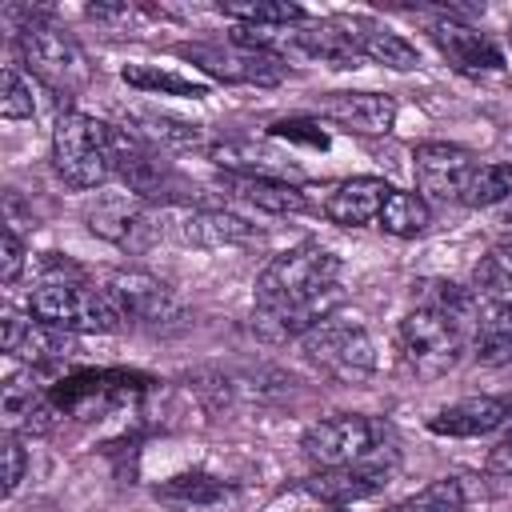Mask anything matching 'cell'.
I'll return each instance as SVG.
<instances>
[{"mask_svg": "<svg viewBox=\"0 0 512 512\" xmlns=\"http://www.w3.org/2000/svg\"><path fill=\"white\" fill-rule=\"evenodd\" d=\"M480 296L452 280H420L416 304L396 328L400 360L416 376H444L472 340Z\"/></svg>", "mask_w": 512, "mask_h": 512, "instance_id": "cell-1", "label": "cell"}, {"mask_svg": "<svg viewBox=\"0 0 512 512\" xmlns=\"http://www.w3.org/2000/svg\"><path fill=\"white\" fill-rule=\"evenodd\" d=\"M8 16H24V20L16 24L20 60H24V68H28L56 100H68L72 92H80V88L92 80V64H88L84 48H80L60 24H52L48 12H36V8H8Z\"/></svg>", "mask_w": 512, "mask_h": 512, "instance_id": "cell-2", "label": "cell"}, {"mask_svg": "<svg viewBox=\"0 0 512 512\" xmlns=\"http://www.w3.org/2000/svg\"><path fill=\"white\" fill-rule=\"evenodd\" d=\"M28 312L60 332H116L124 324L108 292L80 276H44L28 292Z\"/></svg>", "mask_w": 512, "mask_h": 512, "instance_id": "cell-3", "label": "cell"}, {"mask_svg": "<svg viewBox=\"0 0 512 512\" xmlns=\"http://www.w3.org/2000/svg\"><path fill=\"white\" fill-rule=\"evenodd\" d=\"M52 168L72 188H100L112 180V124L88 112H60L52 128Z\"/></svg>", "mask_w": 512, "mask_h": 512, "instance_id": "cell-4", "label": "cell"}, {"mask_svg": "<svg viewBox=\"0 0 512 512\" xmlns=\"http://www.w3.org/2000/svg\"><path fill=\"white\" fill-rule=\"evenodd\" d=\"M340 284V260L320 244H296L268 260L256 280V312H276L300 304L324 288Z\"/></svg>", "mask_w": 512, "mask_h": 512, "instance_id": "cell-5", "label": "cell"}, {"mask_svg": "<svg viewBox=\"0 0 512 512\" xmlns=\"http://www.w3.org/2000/svg\"><path fill=\"white\" fill-rule=\"evenodd\" d=\"M300 452L316 468H344V464H364L384 452H396V444H392V428L384 420L360 416V412H340V416L316 420L304 432Z\"/></svg>", "mask_w": 512, "mask_h": 512, "instance_id": "cell-6", "label": "cell"}, {"mask_svg": "<svg viewBox=\"0 0 512 512\" xmlns=\"http://www.w3.org/2000/svg\"><path fill=\"white\" fill-rule=\"evenodd\" d=\"M300 356L336 384H360L376 372V344L352 320H324L300 336Z\"/></svg>", "mask_w": 512, "mask_h": 512, "instance_id": "cell-7", "label": "cell"}, {"mask_svg": "<svg viewBox=\"0 0 512 512\" xmlns=\"http://www.w3.org/2000/svg\"><path fill=\"white\" fill-rule=\"evenodd\" d=\"M112 176L148 204L192 196V188L160 160L152 140H144L136 128H112Z\"/></svg>", "mask_w": 512, "mask_h": 512, "instance_id": "cell-8", "label": "cell"}, {"mask_svg": "<svg viewBox=\"0 0 512 512\" xmlns=\"http://www.w3.org/2000/svg\"><path fill=\"white\" fill-rule=\"evenodd\" d=\"M84 220H88V228L96 236L112 240L124 252H148L160 240V232H164L160 212L148 200L132 196V192H104V196H96L84 208Z\"/></svg>", "mask_w": 512, "mask_h": 512, "instance_id": "cell-9", "label": "cell"}, {"mask_svg": "<svg viewBox=\"0 0 512 512\" xmlns=\"http://www.w3.org/2000/svg\"><path fill=\"white\" fill-rule=\"evenodd\" d=\"M176 56L196 64L200 72H208L212 80L220 84H260V88H272L288 76V64L284 56H272V52H252V48H240V44H176Z\"/></svg>", "mask_w": 512, "mask_h": 512, "instance_id": "cell-10", "label": "cell"}, {"mask_svg": "<svg viewBox=\"0 0 512 512\" xmlns=\"http://www.w3.org/2000/svg\"><path fill=\"white\" fill-rule=\"evenodd\" d=\"M100 288L108 292V300L116 304V312H120L124 324L164 328V324L180 320V312H184L180 296H176L164 280H156V276H148V272H136V268H116V272H108Z\"/></svg>", "mask_w": 512, "mask_h": 512, "instance_id": "cell-11", "label": "cell"}, {"mask_svg": "<svg viewBox=\"0 0 512 512\" xmlns=\"http://www.w3.org/2000/svg\"><path fill=\"white\" fill-rule=\"evenodd\" d=\"M472 168H476V160L464 148L444 144V140H428L412 152L416 188L424 200H436V204H460Z\"/></svg>", "mask_w": 512, "mask_h": 512, "instance_id": "cell-12", "label": "cell"}, {"mask_svg": "<svg viewBox=\"0 0 512 512\" xmlns=\"http://www.w3.org/2000/svg\"><path fill=\"white\" fill-rule=\"evenodd\" d=\"M392 468H396V452H384V456L364 460V464L316 468V472L304 480V492H312V496L324 500V504H356V500L376 496V492L388 484Z\"/></svg>", "mask_w": 512, "mask_h": 512, "instance_id": "cell-13", "label": "cell"}, {"mask_svg": "<svg viewBox=\"0 0 512 512\" xmlns=\"http://www.w3.org/2000/svg\"><path fill=\"white\" fill-rule=\"evenodd\" d=\"M428 32H432V44L444 52V60L456 72L480 76V72H500L504 68L500 44L488 32H480V28L464 24V20H436Z\"/></svg>", "mask_w": 512, "mask_h": 512, "instance_id": "cell-14", "label": "cell"}, {"mask_svg": "<svg viewBox=\"0 0 512 512\" xmlns=\"http://www.w3.org/2000/svg\"><path fill=\"white\" fill-rule=\"evenodd\" d=\"M208 160L220 168V172H236V176H268V180H296L300 168L276 152L272 144H256V140H244V136H228V140H216L204 148Z\"/></svg>", "mask_w": 512, "mask_h": 512, "instance_id": "cell-15", "label": "cell"}, {"mask_svg": "<svg viewBox=\"0 0 512 512\" xmlns=\"http://www.w3.org/2000/svg\"><path fill=\"white\" fill-rule=\"evenodd\" d=\"M320 112L344 132L360 136H380L396 124V100L384 92H332L320 100Z\"/></svg>", "mask_w": 512, "mask_h": 512, "instance_id": "cell-16", "label": "cell"}, {"mask_svg": "<svg viewBox=\"0 0 512 512\" xmlns=\"http://www.w3.org/2000/svg\"><path fill=\"white\" fill-rule=\"evenodd\" d=\"M180 240L192 248H256L264 240V232L236 212L196 208L180 220Z\"/></svg>", "mask_w": 512, "mask_h": 512, "instance_id": "cell-17", "label": "cell"}, {"mask_svg": "<svg viewBox=\"0 0 512 512\" xmlns=\"http://www.w3.org/2000/svg\"><path fill=\"white\" fill-rule=\"evenodd\" d=\"M512 416V404L500 400V396H468V400H456L448 408H440L432 420H428V432L436 436H488L496 428H504Z\"/></svg>", "mask_w": 512, "mask_h": 512, "instance_id": "cell-18", "label": "cell"}, {"mask_svg": "<svg viewBox=\"0 0 512 512\" xmlns=\"http://www.w3.org/2000/svg\"><path fill=\"white\" fill-rule=\"evenodd\" d=\"M388 184L380 176H352L344 184H336L324 200V216L340 228H364L380 220V208L388 200Z\"/></svg>", "mask_w": 512, "mask_h": 512, "instance_id": "cell-19", "label": "cell"}, {"mask_svg": "<svg viewBox=\"0 0 512 512\" xmlns=\"http://www.w3.org/2000/svg\"><path fill=\"white\" fill-rule=\"evenodd\" d=\"M4 352L16 356V360H28V364L64 360V356H72V332L48 328V324H40L36 316L24 320V316L8 312V316H4Z\"/></svg>", "mask_w": 512, "mask_h": 512, "instance_id": "cell-20", "label": "cell"}, {"mask_svg": "<svg viewBox=\"0 0 512 512\" xmlns=\"http://www.w3.org/2000/svg\"><path fill=\"white\" fill-rule=\"evenodd\" d=\"M292 48L304 56H316L332 68H360V60H364V52L344 20H304L300 28H292Z\"/></svg>", "mask_w": 512, "mask_h": 512, "instance_id": "cell-21", "label": "cell"}, {"mask_svg": "<svg viewBox=\"0 0 512 512\" xmlns=\"http://www.w3.org/2000/svg\"><path fill=\"white\" fill-rule=\"evenodd\" d=\"M340 300H344V292H340V284H332V288H324V292H316V296H308L300 304H288V308H276V312H256L252 320H256V328L264 336L292 340V336H304L316 324L332 320V312L340 308Z\"/></svg>", "mask_w": 512, "mask_h": 512, "instance_id": "cell-22", "label": "cell"}, {"mask_svg": "<svg viewBox=\"0 0 512 512\" xmlns=\"http://www.w3.org/2000/svg\"><path fill=\"white\" fill-rule=\"evenodd\" d=\"M56 416H60V408L44 388H36V384H28L20 376H12L4 384V424H8V432L44 436L56 424Z\"/></svg>", "mask_w": 512, "mask_h": 512, "instance_id": "cell-23", "label": "cell"}, {"mask_svg": "<svg viewBox=\"0 0 512 512\" xmlns=\"http://www.w3.org/2000/svg\"><path fill=\"white\" fill-rule=\"evenodd\" d=\"M220 192L260 208V212H272V216H288V212H304L308 208V196L288 184V180H268V176H236V172H220Z\"/></svg>", "mask_w": 512, "mask_h": 512, "instance_id": "cell-24", "label": "cell"}, {"mask_svg": "<svg viewBox=\"0 0 512 512\" xmlns=\"http://www.w3.org/2000/svg\"><path fill=\"white\" fill-rule=\"evenodd\" d=\"M468 348L484 368L512 364V304L508 300H480Z\"/></svg>", "mask_w": 512, "mask_h": 512, "instance_id": "cell-25", "label": "cell"}, {"mask_svg": "<svg viewBox=\"0 0 512 512\" xmlns=\"http://www.w3.org/2000/svg\"><path fill=\"white\" fill-rule=\"evenodd\" d=\"M152 496H156V504H164V508H172V512H196V508H212V504H220L224 496H228V484L224 480H216L212 472H176V476H168V480H160L156 488H152Z\"/></svg>", "mask_w": 512, "mask_h": 512, "instance_id": "cell-26", "label": "cell"}, {"mask_svg": "<svg viewBox=\"0 0 512 512\" xmlns=\"http://www.w3.org/2000/svg\"><path fill=\"white\" fill-rule=\"evenodd\" d=\"M344 24H348V32L356 36V44H360L364 60H376V64L396 68V72H408V68H416V64H420L416 48H412L404 36L388 32L384 24H376V20H368V16H352V20H344Z\"/></svg>", "mask_w": 512, "mask_h": 512, "instance_id": "cell-27", "label": "cell"}, {"mask_svg": "<svg viewBox=\"0 0 512 512\" xmlns=\"http://www.w3.org/2000/svg\"><path fill=\"white\" fill-rule=\"evenodd\" d=\"M220 12L244 28H268V32H276V28L288 32L308 20V12L288 0H220Z\"/></svg>", "mask_w": 512, "mask_h": 512, "instance_id": "cell-28", "label": "cell"}, {"mask_svg": "<svg viewBox=\"0 0 512 512\" xmlns=\"http://www.w3.org/2000/svg\"><path fill=\"white\" fill-rule=\"evenodd\" d=\"M388 236H400V240H412V236H424L428 224H432V208L420 192H388L384 208H380V220H376Z\"/></svg>", "mask_w": 512, "mask_h": 512, "instance_id": "cell-29", "label": "cell"}, {"mask_svg": "<svg viewBox=\"0 0 512 512\" xmlns=\"http://www.w3.org/2000/svg\"><path fill=\"white\" fill-rule=\"evenodd\" d=\"M504 200H512V164H476L468 184H464L460 204L464 208H492Z\"/></svg>", "mask_w": 512, "mask_h": 512, "instance_id": "cell-30", "label": "cell"}, {"mask_svg": "<svg viewBox=\"0 0 512 512\" xmlns=\"http://www.w3.org/2000/svg\"><path fill=\"white\" fill-rule=\"evenodd\" d=\"M120 76H124V84H132V88H140V92L192 96V100L208 96V84H196V80H188V76H180V72H164V68H156V64H124Z\"/></svg>", "mask_w": 512, "mask_h": 512, "instance_id": "cell-31", "label": "cell"}, {"mask_svg": "<svg viewBox=\"0 0 512 512\" xmlns=\"http://www.w3.org/2000/svg\"><path fill=\"white\" fill-rule=\"evenodd\" d=\"M464 504H468L464 484H460L456 476H444V480H432V484H424L420 492L396 500V504L384 508V512H464Z\"/></svg>", "mask_w": 512, "mask_h": 512, "instance_id": "cell-32", "label": "cell"}, {"mask_svg": "<svg viewBox=\"0 0 512 512\" xmlns=\"http://www.w3.org/2000/svg\"><path fill=\"white\" fill-rule=\"evenodd\" d=\"M472 280H476V288H480L488 300H504V296H512V240L496 244V248L476 264Z\"/></svg>", "mask_w": 512, "mask_h": 512, "instance_id": "cell-33", "label": "cell"}, {"mask_svg": "<svg viewBox=\"0 0 512 512\" xmlns=\"http://www.w3.org/2000/svg\"><path fill=\"white\" fill-rule=\"evenodd\" d=\"M136 124H144V128H136L144 140H160V144H172V148H200L204 144V132L196 128V124H184V120H172V116H140Z\"/></svg>", "mask_w": 512, "mask_h": 512, "instance_id": "cell-34", "label": "cell"}, {"mask_svg": "<svg viewBox=\"0 0 512 512\" xmlns=\"http://www.w3.org/2000/svg\"><path fill=\"white\" fill-rule=\"evenodd\" d=\"M88 16L96 20V24H104L108 32H140V24L148 20V16H156L152 8H140V4H120V0H112V4H88Z\"/></svg>", "mask_w": 512, "mask_h": 512, "instance_id": "cell-35", "label": "cell"}, {"mask_svg": "<svg viewBox=\"0 0 512 512\" xmlns=\"http://www.w3.org/2000/svg\"><path fill=\"white\" fill-rule=\"evenodd\" d=\"M0 112H4L8 120H28V116L36 112V104H32V88H28V80L20 76V68H16V64H8V68H4V96H0Z\"/></svg>", "mask_w": 512, "mask_h": 512, "instance_id": "cell-36", "label": "cell"}, {"mask_svg": "<svg viewBox=\"0 0 512 512\" xmlns=\"http://www.w3.org/2000/svg\"><path fill=\"white\" fill-rule=\"evenodd\" d=\"M272 136H284V140H296V144H308V148H328V132L316 120H304V116L276 120L272 124Z\"/></svg>", "mask_w": 512, "mask_h": 512, "instance_id": "cell-37", "label": "cell"}, {"mask_svg": "<svg viewBox=\"0 0 512 512\" xmlns=\"http://www.w3.org/2000/svg\"><path fill=\"white\" fill-rule=\"evenodd\" d=\"M24 472H28V452H24L20 436L8 432V436H4V496H12V492L20 488Z\"/></svg>", "mask_w": 512, "mask_h": 512, "instance_id": "cell-38", "label": "cell"}, {"mask_svg": "<svg viewBox=\"0 0 512 512\" xmlns=\"http://www.w3.org/2000/svg\"><path fill=\"white\" fill-rule=\"evenodd\" d=\"M24 268V240L16 236V228H4V256H0V280L4 284H16Z\"/></svg>", "mask_w": 512, "mask_h": 512, "instance_id": "cell-39", "label": "cell"}, {"mask_svg": "<svg viewBox=\"0 0 512 512\" xmlns=\"http://www.w3.org/2000/svg\"><path fill=\"white\" fill-rule=\"evenodd\" d=\"M488 468H492V472H512V416H508V424H504L500 444H496L492 456H488Z\"/></svg>", "mask_w": 512, "mask_h": 512, "instance_id": "cell-40", "label": "cell"}, {"mask_svg": "<svg viewBox=\"0 0 512 512\" xmlns=\"http://www.w3.org/2000/svg\"><path fill=\"white\" fill-rule=\"evenodd\" d=\"M500 224H504V228H512V200L504 204V212H500Z\"/></svg>", "mask_w": 512, "mask_h": 512, "instance_id": "cell-41", "label": "cell"}, {"mask_svg": "<svg viewBox=\"0 0 512 512\" xmlns=\"http://www.w3.org/2000/svg\"><path fill=\"white\" fill-rule=\"evenodd\" d=\"M508 36H512V28H508Z\"/></svg>", "mask_w": 512, "mask_h": 512, "instance_id": "cell-42", "label": "cell"}]
</instances>
